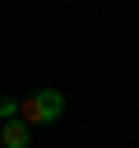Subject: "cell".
Wrapping results in <instances>:
<instances>
[{
    "instance_id": "obj_1",
    "label": "cell",
    "mask_w": 139,
    "mask_h": 148,
    "mask_svg": "<svg viewBox=\"0 0 139 148\" xmlns=\"http://www.w3.org/2000/svg\"><path fill=\"white\" fill-rule=\"evenodd\" d=\"M28 125H56L60 116H65V92H56V88H32L28 97H23V111H19Z\"/></svg>"
},
{
    "instance_id": "obj_2",
    "label": "cell",
    "mask_w": 139,
    "mask_h": 148,
    "mask_svg": "<svg viewBox=\"0 0 139 148\" xmlns=\"http://www.w3.org/2000/svg\"><path fill=\"white\" fill-rule=\"evenodd\" d=\"M0 143H5V148H28V143H32L28 120H23V116H19V120H5V125H0Z\"/></svg>"
},
{
    "instance_id": "obj_3",
    "label": "cell",
    "mask_w": 139,
    "mask_h": 148,
    "mask_svg": "<svg viewBox=\"0 0 139 148\" xmlns=\"http://www.w3.org/2000/svg\"><path fill=\"white\" fill-rule=\"evenodd\" d=\"M19 111H23V102H14V97H0V120H19Z\"/></svg>"
}]
</instances>
